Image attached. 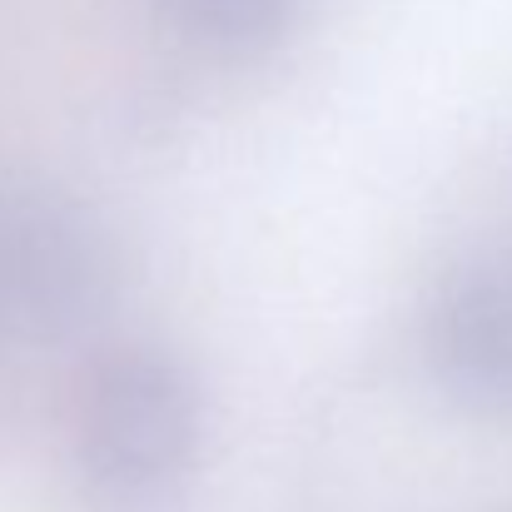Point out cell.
I'll use <instances>...</instances> for the list:
<instances>
[{"label":"cell","mask_w":512,"mask_h":512,"mask_svg":"<svg viewBox=\"0 0 512 512\" xmlns=\"http://www.w3.org/2000/svg\"><path fill=\"white\" fill-rule=\"evenodd\" d=\"M65 448L80 488L120 512L174 498L204 453V388L170 343L100 348L75 378Z\"/></svg>","instance_id":"cell-1"},{"label":"cell","mask_w":512,"mask_h":512,"mask_svg":"<svg viewBox=\"0 0 512 512\" xmlns=\"http://www.w3.org/2000/svg\"><path fill=\"white\" fill-rule=\"evenodd\" d=\"M120 254L105 219L45 179L0 184V329L25 343L80 339L105 319Z\"/></svg>","instance_id":"cell-2"},{"label":"cell","mask_w":512,"mask_h":512,"mask_svg":"<svg viewBox=\"0 0 512 512\" xmlns=\"http://www.w3.org/2000/svg\"><path fill=\"white\" fill-rule=\"evenodd\" d=\"M423 363L453 403L512 413V254L463 259L438 279L423 309Z\"/></svg>","instance_id":"cell-3"},{"label":"cell","mask_w":512,"mask_h":512,"mask_svg":"<svg viewBox=\"0 0 512 512\" xmlns=\"http://www.w3.org/2000/svg\"><path fill=\"white\" fill-rule=\"evenodd\" d=\"M179 40L209 55H259L279 45L304 0H155Z\"/></svg>","instance_id":"cell-4"}]
</instances>
